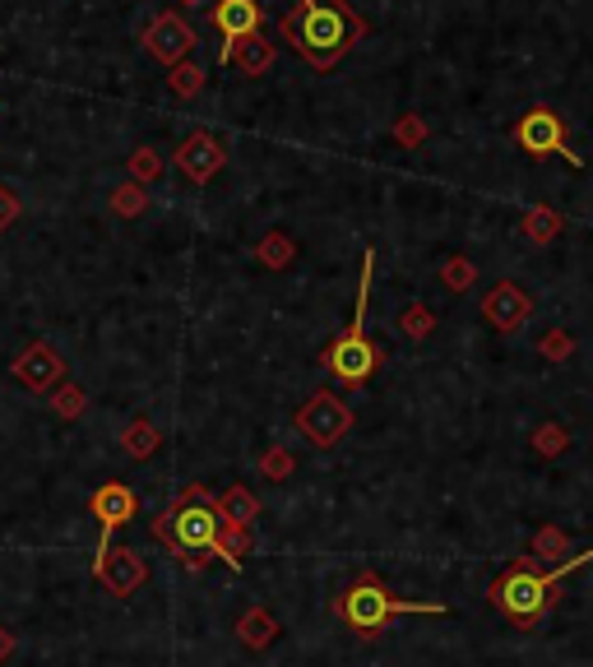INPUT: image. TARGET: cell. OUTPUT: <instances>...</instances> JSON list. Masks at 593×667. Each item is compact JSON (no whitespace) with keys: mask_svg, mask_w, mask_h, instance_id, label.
I'll return each instance as SVG.
<instances>
[{"mask_svg":"<svg viewBox=\"0 0 593 667\" xmlns=\"http://www.w3.org/2000/svg\"><path fill=\"white\" fill-rule=\"evenodd\" d=\"M14 654V635L6 631V626H0V667H6V658Z\"/></svg>","mask_w":593,"mask_h":667,"instance_id":"cell-34","label":"cell"},{"mask_svg":"<svg viewBox=\"0 0 593 667\" xmlns=\"http://www.w3.org/2000/svg\"><path fill=\"white\" fill-rule=\"evenodd\" d=\"M534 316V297L524 293L519 283L501 278L487 287V297H482V320H487L496 334H519Z\"/></svg>","mask_w":593,"mask_h":667,"instance_id":"cell-13","label":"cell"},{"mask_svg":"<svg viewBox=\"0 0 593 667\" xmlns=\"http://www.w3.org/2000/svg\"><path fill=\"white\" fill-rule=\"evenodd\" d=\"M213 505H218V515H223L228 524H241V528H251L260 520V496L246 492V482H232Z\"/></svg>","mask_w":593,"mask_h":667,"instance_id":"cell-17","label":"cell"},{"mask_svg":"<svg viewBox=\"0 0 593 667\" xmlns=\"http://www.w3.org/2000/svg\"><path fill=\"white\" fill-rule=\"evenodd\" d=\"M65 371H70V367H65V358L52 343H42V339H33L24 352H14V362H10V375L29 394H52L65 381Z\"/></svg>","mask_w":593,"mask_h":667,"instance_id":"cell-11","label":"cell"},{"mask_svg":"<svg viewBox=\"0 0 593 667\" xmlns=\"http://www.w3.org/2000/svg\"><path fill=\"white\" fill-rule=\"evenodd\" d=\"M589 561H593V547H584L580 556H565V561L552 566V570H538L529 556H519L510 570L496 575V580L487 584V603H492L496 612L510 616L519 631H538V621L561 603L557 589H561L575 570H584Z\"/></svg>","mask_w":593,"mask_h":667,"instance_id":"cell-2","label":"cell"},{"mask_svg":"<svg viewBox=\"0 0 593 667\" xmlns=\"http://www.w3.org/2000/svg\"><path fill=\"white\" fill-rule=\"evenodd\" d=\"M94 575L112 598H135L149 584V561L135 547H107L94 556Z\"/></svg>","mask_w":593,"mask_h":667,"instance_id":"cell-10","label":"cell"},{"mask_svg":"<svg viewBox=\"0 0 593 667\" xmlns=\"http://www.w3.org/2000/svg\"><path fill=\"white\" fill-rule=\"evenodd\" d=\"M274 635H278V621L270 608H246L237 616V639L246 644V649H270Z\"/></svg>","mask_w":593,"mask_h":667,"instance_id":"cell-16","label":"cell"},{"mask_svg":"<svg viewBox=\"0 0 593 667\" xmlns=\"http://www.w3.org/2000/svg\"><path fill=\"white\" fill-rule=\"evenodd\" d=\"M195 42H200V37H195L190 19H186V14H177V10L153 14V19H149V29H144V52H149L153 61H163L167 70H172V65H182V61H190Z\"/></svg>","mask_w":593,"mask_h":667,"instance_id":"cell-9","label":"cell"},{"mask_svg":"<svg viewBox=\"0 0 593 667\" xmlns=\"http://www.w3.org/2000/svg\"><path fill=\"white\" fill-rule=\"evenodd\" d=\"M255 260L265 264V270H288V264H297V241L283 232V228H274V232H265L255 241Z\"/></svg>","mask_w":593,"mask_h":667,"instance_id":"cell-19","label":"cell"},{"mask_svg":"<svg viewBox=\"0 0 593 667\" xmlns=\"http://www.w3.org/2000/svg\"><path fill=\"white\" fill-rule=\"evenodd\" d=\"M205 79H209V70H200L195 61H182V65H172V70H167V88H172V98H182V102L200 98Z\"/></svg>","mask_w":593,"mask_h":667,"instance_id":"cell-23","label":"cell"},{"mask_svg":"<svg viewBox=\"0 0 593 667\" xmlns=\"http://www.w3.org/2000/svg\"><path fill=\"white\" fill-rule=\"evenodd\" d=\"M371 274H376V251H366L362 255V283H358V310H353V320H348V329L339 334L334 343L325 348V371L334 375L339 385L348 390H358L366 385L371 375L381 371L385 362V348L381 343H371V334H366V310H371Z\"/></svg>","mask_w":593,"mask_h":667,"instance_id":"cell-4","label":"cell"},{"mask_svg":"<svg viewBox=\"0 0 593 667\" xmlns=\"http://www.w3.org/2000/svg\"><path fill=\"white\" fill-rule=\"evenodd\" d=\"M177 163L195 186H209L218 172L228 167V144H223V135H213V130H190V135L177 144Z\"/></svg>","mask_w":593,"mask_h":667,"instance_id":"cell-12","label":"cell"},{"mask_svg":"<svg viewBox=\"0 0 593 667\" xmlns=\"http://www.w3.org/2000/svg\"><path fill=\"white\" fill-rule=\"evenodd\" d=\"M89 515H94V520H98V528H102L98 551H107V547H112V533H117V528H125L130 520L140 515V496L130 492L125 482H102L98 492L89 496Z\"/></svg>","mask_w":593,"mask_h":667,"instance_id":"cell-14","label":"cell"},{"mask_svg":"<svg viewBox=\"0 0 593 667\" xmlns=\"http://www.w3.org/2000/svg\"><path fill=\"white\" fill-rule=\"evenodd\" d=\"M19 214H24V199H19V190H10L6 182H0V232H10Z\"/></svg>","mask_w":593,"mask_h":667,"instance_id":"cell-33","label":"cell"},{"mask_svg":"<svg viewBox=\"0 0 593 667\" xmlns=\"http://www.w3.org/2000/svg\"><path fill=\"white\" fill-rule=\"evenodd\" d=\"M529 445L542 455V459H561L565 455V445H570V431L561 427V422H542V427L529 436Z\"/></svg>","mask_w":593,"mask_h":667,"instance_id":"cell-30","label":"cell"},{"mask_svg":"<svg viewBox=\"0 0 593 667\" xmlns=\"http://www.w3.org/2000/svg\"><path fill=\"white\" fill-rule=\"evenodd\" d=\"M278 33L311 70H334V65L371 33V24L348 6V0H297V6L278 19Z\"/></svg>","mask_w":593,"mask_h":667,"instance_id":"cell-1","label":"cell"},{"mask_svg":"<svg viewBox=\"0 0 593 667\" xmlns=\"http://www.w3.org/2000/svg\"><path fill=\"white\" fill-rule=\"evenodd\" d=\"M209 24H213V33H218V37H223V52H218V65H228L241 42L260 33V24H265V6H260V0H213Z\"/></svg>","mask_w":593,"mask_h":667,"instance_id":"cell-8","label":"cell"},{"mask_svg":"<svg viewBox=\"0 0 593 667\" xmlns=\"http://www.w3.org/2000/svg\"><path fill=\"white\" fill-rule=\"evenodd\" d=\"M223 515H218V505L213 496L205 492L200 482H190L186 492L177 496V505H167L158 520H153V538H158L163 547L172 551H209L213 556V543H218V533H223Z\"/></svg>","mask_w":593,"mask_h":667,"instance_id":"cell-5","label":"cell"},{"mask_svg":"<svg viewBox=\"0 0 593 667\" xmlns=\"http://www.w3.org/2000/svg\"><path fill=\"white\" fill-rule=\"evenodd\" d=\"M297 431L311 445H320V450H329V445H339L348 431H353V408H348L334 390H316L297 408Z\"/></svg>","mask_w":593,"mask_h":667,"instance_id":"cell-7","label":"cell"},{"mask_svg":"<svg viewBox=\"0 0 593 667\" xmlns=\"http://www.w3.org/2000/svg\"><path fill=\"white\" fill-rule=\"evenodd\" d=\"M441 283L450 287V293H469V287L477 283V264L469 255H446L441 260Z\"/></svg>","mask_w":593,"mask_h":667,"instance_id":"cell-29","label":"cell"},{"mask_svg":"<svg viewBox=\"0 0 593 667\" xmlns=\"http://www.w3.org/2000/svg\"><path fill=\"white\" fill-rule=\"evenodd\" d=\"M446 603H408V598H394L385 589L381 575H358L339 598H334V616L343 621L358 639H381L394 616H446Z\"/></svg>","mask_w":593,"mask_h":667,"instance_id":"cell-3","label":"cell"},{"mask_svg":"<svg viewBox=\"0 0 593 667\" xmlns=\"http://www.w3.org/2000/svg\"><path fill=\"white\" fill-rule=\"evenodd\" d=\"M538 358L542 362H570L575 358V334L570 329H547V334H538Z\"/></svg>","mask_w":593,"mask_h":667,"instance_id":"cell-28","label":"cell"},{"mask_svg":"<svg viewBox=\"0 0 593 667\" xmlns=\"http://www.w3.org/2000/svg\"><path fill=\"white\" fill-rule=\"evenodd\" d=\"M399 334H408L413 343L431 339V334H436V310H431L427 302H408L404 316H399Z\"/></svg>","mask_w":593,"mask_h":667,"instance_id":"cell-27","label":"cell"},{"mask_svg":"<svg viewBox=\"0 0 593 667\" xmlns=\"http://www.w3.org/2000/svg\"><path fill=\"white\" fill-rule=\"evenodd\" d=\"M158 445H163V431L153 427L149 417H135V422H125V427H121V450L130 459H153V455H158Z\"/></svg>","mask_w":593,"mask_h":667,"instance_id":"cell-20","label":"cell"},{"mask_svg":"<svg viewBox=\"0 0 593 667\" xmlns=\"http://www.w3.org/2000/svg\"><path fill=\"white\" fill-rule=\"evenodd\" d=\"M107 209L117 218H140L149 209V186H135V182H121L112 186V199H107Z\"/></svg>","mask_w":593,"mask_h":667,"instance_id":"cell-25","label":"cell"},{"mask_svg":"<svg viewBox=\"0 0 593 667\" xmlns=\"http://www.w3.org/2000/svg\"><path fill=\"white\" fill-rule=\"evenodd\" d=\"M47 404H52V413H56L61 422H79L84 408H89V394H84L79 385H70V381H61V385L47 394Z\"/></svg>","mask_w":593,"mask_h":667,"instance_id":"cell-24","label":"cell"},{"mask_svg":"<svg viewBox=\"0 0 593 667\" xmlns=\"http://www.w3.org/2000/svg\"><path fill=\"white\" fill-rule=\"evenodd\" d=\"M293 469H297V455L283 450V445H270V450L260 455V478H270V482H288Z\"/></svg>","mask_w":593,"mask_h":667,"instance_id":"cell-31","label":"cell"},{"mask_svg":"<svg viewBox=\"0 0 593 667\" xmlns=\"http://www.w3.org/2000/svg\"><path fill=\"white\" fill-rule=\"evenodd\" d=\"M515 144L529 153V158H565L570 167H584V158H580V149H570V135H565V121H561V111L557 107H547V102H538V107H529L524 117L515 121Z\"/></svg>","mask_w":593,"mask_h":667,"instance_id":"cell-6","label":"cell"},{"mask_svg":"<svg viewBox=\"0 0 593 667\" xmlns=\"http://www.w3.org/2000/svg\"><path fill=\"white\" fill-rule=\"evenodd\" d=\"M389 140L399 144V149H422V144L431 140V125H427L422 117H417V111H404V117H394Z\"/></svg>","mask_w":593,"mask_h":667,"instance_id":"cell-26","label":"cell"},{"mask_svg":"<svg viewBox=\"0 0 593 667\" xmlns=\"http://www.w3.org/2000/svg\"><path fill=\"white\" fill-rule=\"evenodd\" d=\"M163 153L153 149V144H140V149H130V158H125V172H130V182L135 186H153L163 176Z\"/></svg>","mask_w":593,"mask_h":667,"instance_id":"cell-22","label":"cell"},{"mask_svg":"<svg viewBox=\"0 0 593 667\" xmlns=\"http://www.w3.org/2000/svg\"><path fill=\"white\" fill-rule=\"evenodd\" d=\"M529 551L538 556V561H552V556H570V543H565L561 528H538L534 543H529Z\"/></svg>","mask_w":593,"mask_h":667,"instance_id":"cell-32","label":"cell"},{"mask_svg":"<svg viewBox=\"0 0 593 667\" xmlns=\"http://www.w3.org/2000/svg\"><path fill=\"white\" fill-rule=\"evenodd\" d=\"M274 56H278L274 42L255 33V37H246V42H241V47L232 52V61H228V65H237V70L246 75V79H260V75H270V70H274Z\"/></svg>","mask_w":593,"mask_h":667,"instance_id":"cell-15","label":"cell"},{"mask_svg":"<svg viewBox=\"0 0 593 667\" xmlns=\"http://www.w3.org/2000/svg\"><path fill=\"white\" fill-rule=\"evenodd\" d=\"M565 232V218L552 209V205H534L524 209V237L534 241V247H552V241Z\"/></svg>","mask_w":593,"mask_h":667,"instance_id":"cell-18","label":"cell"},{"mask_svg":"<svg viewBox=\"0 0 593 667\" xmlns=\"http://www.w3.org/2000/svg\"><path fill=\"white\" fill-rule=\"evenodd\" d=\"M186 6H200V0H186Z\"/></svg>","mask_w":593,"mask_h":667,"instance_id":"cell-35","label":"cell"},{"mask_svg":"<svg viewBox=\"0 0 593 667\" xmlns=\"http://www.w3.org/2000/svg\"><path fill=\"white\" fill-rule=\"evenodd\" d=\"M255 538H251V528H241V524H223V533H218V543H213V556L223 561L228 570H241L246 566V556H251Z\"/></svg>","mask_w":593,"mask_h":667,"instance_id":"cell-21","label":"cell"}]
</instances>
